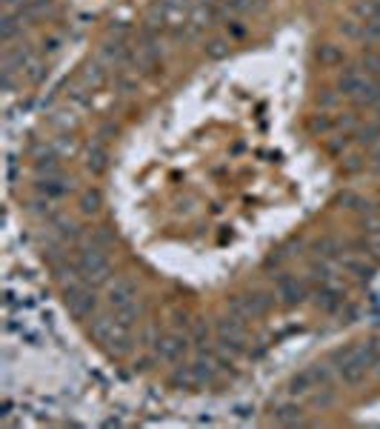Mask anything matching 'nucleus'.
<instances>
[{"label": "nucleus", "instance_id": "f257e3e1", "mask_svg": "<svg viewBox=\"0 0 380 429\" xmlns=\"http://www.w3.org/2000/svg\"><path fill=\"white\" fill-rule=\"evenodd\" d=\"M377 358H380V343H377V341L346 346V349L335 352L338 375H340L346 384H360V381H363L369 372H374Z\"/></svg>", "mask_w": 380, "mask_h": 429}, {"label": "nucleus", "instance_id": "f03ea898", "mask_svg": "<svg viewBox=\"0 0 380 429\" xmlns=\"http://www.w3.org/2000/svg\"><path fill=\"white\" fill-rule=\"evenodd\" d=\"M89 332H92V338H95L100 346H106V349H112V352H126L129 343H132L129 324H123V321L115 318V315H98V318H92Z\"/></svg>", "mask_w": 380, "mask_h": 429}, {"label": "nucleus", "instance_id": "7ed1b4c3", "mask_svg": "<svg viewBox=\"0 0 380 429\" xmlns=\"http://www.w3.org/2000/svg\"><path fill=\"white\" fill-rule=\"evenodd\" d=\"M74 266H78L81 278H84V280H89L92 286H95V283H100V280H106V275H109V255H106V244L92 241V244L81 246V249H78V255H74Z\"/></svg>", "mask_w": 380, "mask_h": 429}, {"label": "nucleus", "instance_id": "20e7f679", "mask_svg": "<svg viewBox=\"0 0 380 429\" xmlns=\"http://www.w3.org/2000/svg\"><path fill=\"white\" fill-rule=\"evenodd\" d=\"M109 307H112V315L120 318L123 324L137 321V315H140V301H137V290H134L132 280L117 278L115 283H109Z\"/></svg>", "mask_w": 380, "mask_h": 429}, {"label": "nucleus", "instance_id": "39448f33", "mask_svg": "<svg viewBox=\"0 0 380 429\" xmlns=\"http://www.w3.org/2000/svg\"><path fill=\"white\" fill-rule=\"evenodd\" d=\"M63 307L71 318H89L95 309H98V298H95V290L89 280H71V283H63Z\"/></svg>", "mask_w": 380, "mask_h": 429}, {"label": "nucleus", "instance_id": "423d86ee", "mask_svg": "<svg viewBox=\"0 0 380 429\" xmlns=\"http://www.w3.org/2000/svg\"><path fill=\"white\" fill-rule=\"evenodd\" d=\"M217 343L232 355L243 352L246 349V321L226 312V318L217 321Z\"/></svg>", "mask_w": 380, "mask_h": 429}, {"label": "nucleus", "instance_id": "0eeeda50", "mask_svg": "<svg viewBox=\"0 0 380 429\" xmlns=\"http://www.w3.org/2000/svg\"><path fill=\"white\" fill-rule=\"evenodd\" d=\"M272 309V298L263 295V292H252V295H235L229 301V307H226V312L229 315H238L243 321H252V318H260Z\"/></svg>", "mask_w": 380, "mask_h": 429}, {"label": "nucleus", "instance_id": "6e6552de", "mask_svg": "<svg viewBox=\"0 0 380 429\" xmlns=\"http://www.w3.org/2000/svg\"><path fill=\"white\" fill-rule=\"evenodd\" d=\"M186 349H189V338L180 335V332H169V335H161V338L155 341V355H158V361H166V364L178 361V358H180Z\"/></svg>", "mask_w": 380, "mask_h": 429}, {"label": "nucleus", "instance_id": "1a4fd4ad", "mask_svg": "<svg viewBox=\"0 0 380 429\" xmlns=\"http://www.w3.org/2000/svg\"><path fill=\"white\" fill-rule=\"evenodd\" d=\"M326 381H329V370L321 367V364H315V367H309V370H303L300 375H294L292 392H294V395H306V392H315V389L326 387Z\"/></svg>", "mask_w": 380, "mask_h": 429}, {"label": "nucleus", "instance_id": "9d476101", "mask_svg": "<svg viewBox=\"0 0 380 429\" xmlns=\"http://www.w3.org/2000/svg\"><path fill=\"white\" fill-rule=\"evenodd\" d=\"M277 298L286 304V307H297L306 298V283L297 280L294 275H280L277 278Z\"/></svg>", "mask_w": 380, "mask_h": 429}, {"label": "nucleus", "instance_id": "9b49d317", "mask_svg": "<svg viewBox=\"0 0 380 429\" xmlns=\"http://www.w3.org/2000/svg\"><path fill=\"white\" fill-rule=\"evenodd\" d=\"M38 189H40V195H46V198H60V195H66V192L71 189V183L57 172V175H40Z\"/></svg>", "mask_w": 380, "mask_h": 429}, {"label": "nucleus", "instance_id": "f8f14e48", "mask_svg": "<svg viewBox=\"0 0 380 429\" xmlns=\"http://www.w3.org/2000/svg\"><path fill=\"white\" fill-rule=\"evenodd\" d=\"M318 307H321L323 312H338V309L343 307V295L335 290V283L321 286V290H318Z\"/></svg>", "mask_w": 380, "mask_h": 429}, {"label": "nucleus", "instance_id": "ddd939ff", "mask_svg": "<svg viewBox=\"0 0 380 429\" xmlns=\"http://www.w3.org/2000/svg\"><path fill=\"white\" fill-rule=\"evenodd\" d=\"M272 421L280 423V426H297V423H303V415H300V406H294V404H280V406L272 412Z\"/></svg>", "mask_w": 380, "mask_h": 429}, {"label": "nucleus", "instance_id": "4468645a", "mask_svg": "<svg viewBox=\"0 0 380 429\" xmlns=\"http://www.w3.org/2000/svg\"><path fill=\"white\" fill-rule=\"evenodd\" d=\"M84 81H86V86L95 92V89H100V86L106 84V72H103L98 63H95V66H86V69H84Z\"/></svg>", "mask_w": 380, "mask_h": 429}, {"label": "nucleus", "instance_id": "2eb2a0df", "mask_svg": "<svg viewBox=\"0 0 380 429\" xmlns=\"http://www.w3.org/2000/svg\"><path fill=\"white\" fill-rule=\"evenodd\" d=\"M89 169H92L95 175H100V172L106 169V149L100 147V143H95V147L89 149Z\"/></svg>", "mask_w": 380, "mask_h": 429}, {"label": "nucleus", "instance_id": "dca6fc26", "mask_svg": "<svg viewBox=\"0 0 380 429\" xmlns=\"http://www.w3.org/2000/svg\"><path fill=\"white\" fill-rule=\"evenodd\" d=\"M363 252H366V255H372V258H380V232H366Z\"/></svg>", "mask_w": 380, "mask_h": 429}, {"label": "nucleus", "instance_id": "f3484780", "mask_svg": "<svg viewBox=\"0 0 380 429\" xmlns=\"http://www.w3.org/2000/svg\"><path fill=\"white\" fill-rule=\"evenodd\" d=\"M98 206H100V195H98V192H86L84 200H81V209H84L86 214H92V212H98Z\"/></svg>", "mask_w": 380, "mask_h": 429}, {"label": "nucleus", "instance_id": "a211bd4d", "mask_svg": "<svg viewBox=\"0 0 380 429\" xmlns=\"http://www.w3.org/2000/svg\"><path fill=\"white\" fill-rule=\"evenodd\" d=\"M318 57H321L323 63H340V60H343V55H340V52H338L335 46H321Z\"/></svg>", "mask_w": 380, "mask_h": 429}, {"label": "nucleus", "instance_id": "6ab92c4d", "mask_svg": "<svg viewBox=\"0 0 380 429\" xmlns=\"http://www.w3.org/2000/svg\"><path fill=\"white\" fill-rule=\"evenodd\" d=\"M360 135H363V140H366V143H377V140H380V123H372V126H366Z\"/></svg>", "mask_w": 380, "mask_h": 429}, {"label": "nucleus", "instance_id": "aec40b11", "mask_svg": "<svg viewBox=\"0 0 380 429\" xmlns=\"http://www.w3.org/2000/svg\"><path fill=\"white\" fill-rule=\"evenodd\" d=\"M206 52H209V57H223L229 49H226V43H223V40H212V43L206 46Z\"/></svg>", "mask_w": 380, "mask_h": 429}, {"label": "nucleus", "instance_id": "412c9836", "mask_svg": "<svg viewBox=\"0 0 380 429\" xmlns=\"http://www.w3.org/2000/svg\"><path fill=\"white\" fill-rule=\"evenodd\" d=\"M372 161H374V166H380V140L372 143Z\"/></svg>", "mask_w": 380, "mask_h": 429}]
</instances>
